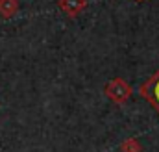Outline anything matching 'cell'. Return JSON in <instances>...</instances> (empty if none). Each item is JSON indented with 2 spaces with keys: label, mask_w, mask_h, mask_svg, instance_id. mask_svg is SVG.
I'll return each instance as SVG.
<instances>
[{
  "label": "cell",
  "mask_w": 159,
  "mask_h": 152,
  "mask_svg": "<svg viewBox=\"0 0 159 152\" xmlns=\"http://www.w3.org/2000/svg\"><path fill=\"white\" fill-rule=\"evenodd\" d=\"M104 93L109 100H113L115 104H124L128 102V98L131 97V87L126 80L122 78H113L111 82L106 83L104 87Z\"/></svg>",
  "instance_id": "cell-1"
},
{
  "label": "cell",
  "mask_w": 159,
  "mask_h": 152,
  "mask_svg": "<svg viewBox=\"0 0 159 152\" xmlns=\"http://www.w3.org/2000/svg\"><path fill=\"white\" fill-rule=\"evenodd\" d=\"M139 93H141V97H143L146 102H150V106L159 113V71L152 76L150 80H146V82L141 85Z\"/></svg>",
  "instance_id": "cell-2"
},
{
  "label": "cell",
  "mask_w": 159,
  "mask_h": 152,
  "mask_svg": "<svg viewBox=\"0 0 159 152\" xmlns=\"http://www.w3.org/2000/svg\"><path fill=\"white\" fill-rule=\"evenodd\" d=\"M57 6L67 17H78L87 7V0H57Z\"/></svg>",
  "instance_id": "cell-3"
},
{
  "label": "cell",
  "mask_w": 159,
  "mask_h": 152,
  "mask_svg": "<svg viewBox=\"0 0 159 152\" xmlns=\"http://www.w3.org/2000/svg\"><path fill=\"white\" fill-rule=\"evenodd\" d=\"M19 11V2L17 0H0V17L9 19Z\"/></svg>",
  "instance_id": "cell-4"
},
{
  "label": "cell",
  "mask_w": 159,
  "mask_h": 152,
  "mask_svg": "<svg viewBox=\"0 0 159 152\" xmlns=\"http://www.w3.org/2000/svg\"><path fill=\"white\" fill-rule=\"evenodd\" d=\"M120 149H122V152H139V150H141V149H139V143H137L135 139H129V141H126V143H124Z\"/></svg>",
  "instance_id": "cell-5"
}]
</instances>
